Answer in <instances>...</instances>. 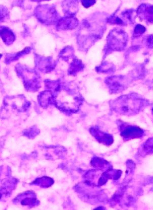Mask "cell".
I'll return each instance as SVG.
<instances>
[{"label": "cell", "mask_w": 153, "mask_h": 210, "mask_svg": "<svg viewBox=\"0 0 153 210\" xmlns=\"http://www.w3.org/2000/svg\"><path fill=\"white\" fill-rule=\"evenodd\" d=\"M120 131V135L126 140L140 138L144 134L143 130L138 126L126 124L121 125Z\"/></svg>", "instance_id": "obj_1"}, {"label": "cell", "mask_w": 153, "mask_h": 210, "mask_svg": "<svg viewBox=\"0 0 153 210\" xmlns=\"http://www.w3.org/2000/svg\"><path fill=\"white\" fill-rule=\"evenodd\" d=\"M24 195L22 196L21 203L24 205L34 206L37 203L36 197L33 194H24Z\"/></svg>", "instance_id": "obj_4"}, {"label": "cell", "mask_w": 153, "mask_h": 210, "mask_svg": "<svg viewBox=\"0 0 153 210\" xmlns=\"http://www.w3.org/2000/svg\"><path fill=\"white\" fill-rule=\"evenodd\" d=\"M145 31V27L143 26L140 25H137L134 30V32L136 34L143 33Z\"/></svg>", "instance_id": "obj_6"}, {"label": "cell", "mask_w": 153, "mask_h": 210, "mask_svg": "<svg viewBox=\"0 0 153 210\" xmlns=\"http://www.w3.org/2000/svg\"><path fill=\"white\" fill-rule=\"evenodd\" d=\"M90 131L92 135L100 142H106L109 141L111 142L113 140V138L111 135L100 131L92 128L90 129Z\"/></svg>", "instance_id": "obj_2"}, {"label": "cell", "mask_w": 153, "mask_h": 210, "mask_svg": "<svg viewBox=\"0 0 153 210\" xmlns=\"http://www.w3.org/2000/svg\"><path fill=\"white\" fill-rule=\"evenodd\" d=\"M37 180H38L39 182L35 180L34 182H36V183H38L39 185H40V186L43 187H48L46 184L45 183H46L50 187L53 184L54 182L52 179L46 177H43Z\"/></svg>", "instance_id": "obj_5"}, {"label": "cell", "mask_w": 153, "mask_h": 210, "mask_svg": "<svg viewBox=\"0 0 153 210\" xmlns=\"http://www.w3.org/2000/svg\"><path fill=\"white\" fill-rule=\"evenodd\" d=\"M0 34L3 40L6 44H11L14 40V35L11 31L7 28L1 30Z\"/></svg>", "instance_id": "obj_3"}]
</instances>
